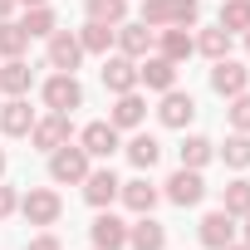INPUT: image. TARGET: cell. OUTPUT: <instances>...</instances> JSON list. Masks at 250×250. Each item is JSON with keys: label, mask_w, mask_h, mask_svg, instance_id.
Here are the masks:
<instances>
[{"label": "cell", "mask_w": 250, "mask_h": 250, "mask_svg": "<svg viewBox=\"0 0 250 250\" xmlns=\"http://www.w3.org/2000/svg\"><path fill=\"white\" fill-rule=\"evenodd\" d=\"M79 187H83V201L103 211V206H113V201H118V187H123V182L113 177V167H98V172L88 167V177H83Z\"/></svg>", "instance_id": "cell-8"}, {"label": "cell", "mask_w": 250, "mask_h": 250, "mask_svg": "<svg viewBox=\"0 0 250 250\" xmlns=\"http://www.w3.org/2000/svg\"><path fill=\"white\" fill-rule=\"evenodd\" d=\"M196 49H201L211 64H216V59H226V54H230V30H221V25L201 30V35H196Z\"/></svg>", "instance_id": "cell-25"}, {"label": "cell", "mask_w": 250, "mask_h": 250, "mask_svg": "<svg viewBox=\"0 0 250 250\" xmlns=\"http://www.w3.org/2000/svg\"><path fill=\"white\" fill-rule=\"evenodd\" d=\"M0 128H5L10 138H30V128H35V108H30V98L0 103Z\"/></svg>", "instance_id": "cell-16"}, {"label": "cell", "mask_w": 250, "mask_h": 250, "mask_svg": "<svg viewBox=\"0 0 250 250\" xmlns=\"http://www.w3.org/2000/svg\"><path fill=\"white\" fill-rule=\"evenodd\" d=\"M79 59H83L79 35H74V30H54V35H49V69L74 74V69H79Z\"/></svg>", "instance_id": "cell-7"}, {"label": "cell", "mask_w": 250, "mask_h": 250, "mask_svg": "<svg viewBox=\"0 0 250 250\" xmlns=\"http://www.w3.org/2000/svg\"><path fill=\"white\" fill-rule=\"evenodd\" d=\"M118 196H123V206H128V211H138V216H147V211L157 206V187H152L147 177L123 182V187H118Z\"/></svg>", "instance_id": "cell-20"}, {"label": "cell", "mask_w": 250, "mask_h": 250, "mask_svg": "<svg viewBox=\"0 0 250 250\" xmlns=\"http://www.w3.org/2000/svg\"><path fill=\"white\" fill-rule=\"evenodd\" d=\"M88 230H93V250H123L128 245V221H118L113 211H98V221Z\"/></svg>", "instance_id": "cell-14"}, {"label": "cell", "mask_w": 250, "mask_h": 250, "mask_svg": "<svg viewBox=\"0 0 250 250\" xmlns=\"http://www.w3.org/2000/svg\"><path fill=\"white\" fill-rule=\"evenodd\" d=\"M20 25H25V35H30V40H49V35L59 30V20H54V10H49V5H30Z\"/></svg>", "instance_id": "cell-23"}, {"label": "cell", "mask_w": 250, "mask_h": 250, "mask_svg": "<svg viewBox=\"0 0 250 250\" xmlns=\"http://www.w3.org/2000/svg\"><path fill=\"white\" fill-rule=\"evenodd\" d=\"M206 196V182H201V172H191V167H177L172 177H167V201H177V206H196Z\"/></svg>", "instance_id": "cell-11"}, {"label": "cell", "mask_w": 250, "mask_h": 250, "mask_svg": "<svg viewBox=\"0 0 250 250\" xmlns=\"http://www.w3.org/2000/svg\"><path fill=\"white\" fill-rule=\"evenodd\" d=\"M44 108H49V113H74V108H83V83H79L74 74H54V79L44 83Z\"/></svg>", "instance_id": "cell-3"}, {"label": "cell", "mask_w": 250, "mask_h": 250, "mask_svg": "<svg viewBox=\"0 0 250 250\" xmlns=\"http://www.w3.org/2000/svg\"><path fill=\"white\" fill-rule=\"evenodd\" d=\"M15 5H25V10H30V5H49V0H15Z\"/></svg>", "instance_id": "cell-38"}, {"label": "cell", "mask_w": 250, "mask_h": 250, "mask_svg": "<svg viewBox=\"0 0 250 250\" xmlns=\"http://www.w3.org/2000/svg\"><path fill=\"white\" fill-rule=\"evenodd\" d=\"M123 15H128V0H88V20L98 25H123Z\"/></svg>", "instance_id": "cell-30"}, {"label": "cell", "mask_w": 250, "mask_h": 250, "mask_svg": "<svg viewBox=\"0 0 250 250\" xmlns=\"http://www.w3.org/2000/svg\"><path fill=\"white\" fill-rule=\"evenodd\" d=\"M79 147H83L88 157H103V162H108L123 143H118V128H113V123H88V128L79 133Z\"/></svg>", "instance_id": "cell-13"}, {"label": "cell", "mask_w": 250, "mask_h": 250, "mask_svg": "<svg viewBox=\"0 0 250 250\" xmlns=\"http://www.w3.org/2000/svg\"><path fill=\"white\" fill-rule=\"evenodd\" d=\"M69 113H49V118H40L35 128H30V138H35V147L40 152H54V147H64L69 143Z\"/></svg>", "instance_id": "cell-12"}, {"label": "cell", "mask_w": 250, "mask_h": 250, "mask_svg": "<svg viewBox=\"0 0 250 250\" xmlns=\"http://www.w3.org/2000/svg\"><path fill=\"white\" fill-rule=\"evenodd\" d=\"M103 88H108V93H133V88H138V59H128V54H103Z\"/></svg>", "instance_id": "cell-5"}, {"label": "cell", "mask_w": 250, "mask_h": 250, "mask_svg": "<svg viewBox=\"0 0 250 250\" xmlns=\"http://www.w3.org/2000/svg\"><path fill=\"white\" fill-rule=\"evenodd\" d=\"M30 226H54L59 221V211H64V201H59V191H49V187H30L25 196H20V206H15Z\"/></svg>", "instance_id": "cell-2"}, {"label": "cell", "mask_w": 250, "mask_h": 250, "mask_svg": "<svg viewBox=\"0 0 250 250\" xmlns=\"http://www.w3.org/2000/svg\"><path fill=\"white\" fill-rule=\"evenodd\" d=\"M245 245H250V216H245Z\"/></svg>", "instance_id": "cell-40"}, {"label": "cell", "mask_w": 250, "mask_h": 250, "mask_svg": "<svg viewBox=\"0 0 250 250\" xmlns=\"http://www.w3.org/2000/svg\"><path fill=\"white\" fill-rule=\"evenodd\" d=\"M177 152H182V167L201 172V167H206V162L216 157V143H211V138H187V143H182Z\"/></svg>", "instance_id": "cell-26"}, {"label": "cell", "mask_w": 250, "mask_h": 250, "mask_svg": "<svg viewBox=\"0 0 250 250\" xmlns=\"http://www.w3.org/2000/svg\"><path fill=\"white\" fill-rule=\"evenodd\" d=\"M30 83H35V69H30L25 59H5V64H0V93L25 98V93H30Z\"/></svg>", "instance_id": "cell-19"}, {"label": "cell", "mask_w": 250, "mask_h": 250, "mask_svg": "<svg viewBox=\"0 0 250 250\" xmlns=\"http://www.w3.org/2000/svg\"><path fill=\"white\" fill-rule=\"evenodd\" d=\"M152 40H157V30L152 25H113V44H118V54H128V59H143V54H152Z\"/></svg>", "instance_id": "cell-6"}, {"label": "cell", "mask_w": 250, "mask_h": 250, "mask_svg": "<svg viewBox=\"0 0 250 250\" xmlns=\"http://www.w3.org/2000/svg\"><path fill=\"white\" fill-rule=\"evenodd\" d=\"M245 49H250V30H245Z\"/></svg>", "instance_id": "cell-42"}, {"label": "cell", "mask_w": 250, "mask_h": 250, "mask_svg": "<svg viewBox=\"0 0 250 250\" xmlns=\"http://www.w3.org/2000/svg\"><path fill=\"white\" fill-rule=\"evenodd\" d=\"M230 128L235 133H250V93H235L230 98Z\"/></svg>", "instance_id": "cell-33"}, {"label": "cell", "mask_w": 250, "mask_h": 250, "mask_svg": "<svg viewBox=\"0 0 250 250\" xmlns=\"http://www.w3.org/2000/svg\"><path fill=\"white\" fill-rule=\"evenodd\" d=\"M157 118H162V128H187V123L196 118V98L182 93V88H167L162 103H157Z\"/></svg>", "instance_id": "cell-9"}, {"label": "cell", "mask_w": 250, "mask_h": 250, "mask_svg": "<svg viewBox=\"0 0 250 250\" xmlns=\"http://www.w3.org/2000/svg\"><path fill=\"white\" fill-rule=\"evenodd\" d=\"M201 245L206 250H221V245H230L235 240V216L230 211H211V216H201Z\"/></svg>", "instance_id": "cell-15"}, {"label": "cell", "mask_w": 250, "mask_h": 250, "mask_svg": "<svg viewBox=\"0 0 250 250\" xmlns=\"http://www.w3.org/2000/svg\"><path fill=\"white\" fill-rule=\"evenodd\" d=\"M128 245H133V250H162V245H167V226L152 221V211H147V216H138V221L128 226Z\"/></svg>", "instance_id": "cell-18"}, {"label": "cell", "mask_w": 250, "mask_h": 250, "mask_svg": "<svg viewBox=\"0 0 250 250\" xmlns=\"http://www.w3.org/2000/svg\"><path fill=\"white\" fill-rule=\"evenodd\" d=\"M147 118V98L133 88V93H118V103H113V128H138V123Z\"/></svg>", "instance_id": "cell-21"}, {"label": "cell", "mask_w": 250, "mask_h": 250, "mask_svg": "<svg viewBox=\"0 0 250 250\" xmlns=\"http://www.w3.org/2000/svg\"><path fill=\"white\" fill-rule=\"evenodd\" d=\"M79 44H83V54H108V49H113V25L88 20V25L79 30Z\"/></svg>", "instance_id": "cell-24"}, {"label": "cell", "mask_w": 250, "mask_h": 250, "mask_svg": "<svg viewBox=\"0 0 250 250\" xmlns=\"http://www.w3.org/2000/svg\"><path fill=\"white\" fill-rule=\"evenodd\" d=\"M143 25H152V30L167 25V0H143Z\"/></svg>", "instance_id": "cell-34"}, {"label": "cell", "mask_w": 250, "mask_h": 250, "mask_svg": "<svg viewBox=\"0 0 250 250\" xmlns=\"http://www.w3.org/2000/svg\"><path fill=\"white\" fill-rule=\"evenodd\" d=\"M0 177H5V152H0Z\"/></svg>", "instance_id": "cell-41"}, {"label": "cell", "mask_w": 250, "mask_h": 250, "mask_svg": "<svg viewBox=\"0 0 250 250\" xmlns=\"http://www.w3.org/2000/svg\"><path fill=\"white\" fill-rule=\"evenodd\" d=\"M211 88L221 93V98H235V93H245L250 88V69L240 64V59H216V69H211Z\"/></svg>", "instance_id": "cell-4"}, {"label": "cell", "mask_w": 250, "mask_h": 250, "mask_svg": "<svg viewBox=\"0 0 250 250\" xmlns=\"http://www.w3.org/2000/svg\"><path fill=\"white\" fill-rule=\"evenodd\" d=\"M157 157H162V143H157L152 133H138V138L128 143V162H133L138 172H152V167H157Z\"/></svg>", "instance_id": "cell-22"}, {"label": "cell", "mask_w": 250, "mask_h": 250, "mask_svg": "<svg viewBox=\"0 0 250 250\" xmlns=\"http://www.w3.org/2000/svg\"><path fill=\"white\" fill-rule=\"evenodd\" d=\"M25 250H64V245H59V235H35Z\"/></svg>", "instance_id": "cell-36"}, {"label": "cell", "mask_w": 250, "mask_h": 250, "mask_svg": "<svg viewBox=\"0 0 250 250\" xmlns=\"http://www.w3.org/2000/svg\"><path fill=\"white\" fill-rule=\"evenodd\" d=\"M221 211H230V216H250V182H245V177L226 182V191H221Z\"/></svg>", "instance_id": "cell-27"}, {"label": "cell", "mask_w": 250, "mask_h": 250, "mask_svg": "<svg viewBox=\"0 0 250 250\" xmlns=\"http://www.w3.org/2000/svg\"><path fill=\"white\" fill-rule=\"evenodd\" d=\"M10 10H15V0H0V20H10Z\"/></svg>", "instance_id": "cell-37"}, {"label": "cell", "mask_w": 250, "mask_h": 250, "mask_svg": "<svg viewBox=\"0 0 250 250\" xmlns=\"http://www.w3.org/2000/svg\"><path fill=\"white\" fill-rule=\"evenodd\" d=\"M20 206V196H15V187H0V221H5L10 211Z\"/></svg>", "instance_id": "cell-35"}, {"label": "cell", "mask_w": 250, "mask_h": 250, "mask_svg": "<svg viewBox=\"0 0 250 250\" xmlns=\"http://www.w3.org/2000/svg\"><path fill=\"white\" fill-rule=\"evenodd\" d=\"M25 44H30L25 25H15V20H0V59H20V54H25Z\"/></svg>", "instance_id": "cell-28"}, {"label": "cell", "mask_w": 250, "mask_h": 250, "mask_svg": "<svg viewBox=\"0 0 250 250\" xmlns=\"http://www.w3.org/2000/svg\"><path fill=\"white\" fill-rule=\"evenodd\" d=\"M221 30H230V35L250 30V0H221Z\"/></svg>", "instance_id": "cell-29"}, {"label": "cell", "mask_w": 250, "mask_h": 250, "mask_svg": "<svg viewBox=\"0 0 250 250\" xmlns=\"http://www.w3.org/2000/svg\"><path fill=\"white\" fill-rule=\"evenodd\" d=\"M221 250H250V245H235V240H230V245H221Z\"/></svg>", "instance_id": "cell-39"}, {"label": "cell", "mask_w": 250, "mask_h": 250, "mask_svg": "<svg viewBox=\"0 0 250 250\" xmlns=\"http://www.w3.org/2000/svg\"><path fill=\"white\" fill-rule=\"evenodd\" d=\"M221 157H226V167H250V133H230Z\"/></svg>", "instance_id": "cell-31"}, {"label": "cell", "mask_w": 250, "mask_h": 250, "mask_svg": "<svg viewBox=\"0 0 250 250\" xmlns=\"http://www.w3.org/2000/svg\"><path fill=\"white\" fill-rule=\"evenodd\" d=\"M157 54H162V59H172V64L191 59V54H196V40H191V30H182V25H172V30H157Z\"/></svg>", "instance_id": "cell-17"}, {"label": "cell", "mask_w": 250, "mask_h": 250, "mask_svg": "<svg viewBox=\"0 0 250 250\" xmlns=\"http://www.w3.org/2000/svg\"><path fill=\"white\" fill-rule=\"evenodd\" d=\"M138 83L167 93V88H177V64L162 59V54H143V59H138Z\"/></svg>", "instance_id": "cell-10"}, {"label": "cell", "mask_w": 250, "mask_h": 250, "mask_svg": "<svg viewBox=\"0 0 250 250\" xmlns=\"http://www.w3.org/2000/svg\"><path fill=\"white\" fill-rule=\"evenodd\" d=\"M88 152L83 147H74V143H64V147H54L49 152V177L59 182V187H79L83 177H88Z\"/></svg>", "instance_id": "cell-1"}, {"label": "cell", "mask_w": 250, "mask_h": 250, "mask_svg": "<svg viewBox=\"0 0 250 250\" xmlns=\"http://www.w3.org/2000/svg\"><path fill=\"white\" fill-rule=\"evenodd\" d=\"M196 15H201V0H167V25L191 30V25H196Z\"/></svg>", "instance_id": "cell-32"}]
</instances>
